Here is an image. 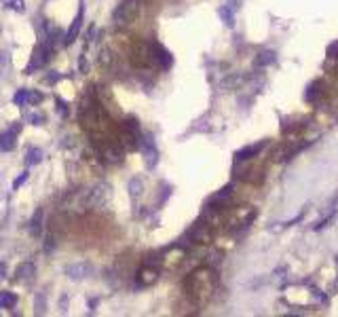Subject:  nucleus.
<instances>
[{
  "label": "nucleus",
  "mask_w": 338,
  "mask_h": 317,
  "mask_svg": "<svg viewBox=\"0 0 338 317\" xmlns=\"http://www.w3.org/2000/svg\"><path fill=\"white\" fill-rule=\"evenodd\" d=\"M216 284H218L216 271L209 267H199L184 279V290L186 296L197 307H205L211 301L213 292H216Z\"/></svg>",
  "instance_id": "nucleus-1"
},
{
  "label": "nucleus",
  "mask_w": 338,
  "mask_h": 317,
  "mask_svg": "<svg viewBox=\"0 0 338 317\" xmlns=\"http://www.w3.org/2000/svg\"><path fill=\"white\" fill-rule=\"evenodd\" d=\"M100 64L106 68V66H110L112 64V53L108 51V49H104L102 53H100Z\"/></svg>",
  "instance_id": "nucleus-22"
},
{
  "label": "nucleus",
  "mask_w": 338,
  "mask_h": 317,
  "mask_svg": "<svg viewBox=\"0 0 338 317\" xmlns=\"http://www.w3.org/2000/svg\"><path fill=\"white\" fill-rule=\"evenodd\" d=\"M34 275H36V269H34L32 262H21L15 271V279L21 281V284H30V281L34 279Z\"/></svg>",
  "instance_id": "nucleus-10"
},
{
  "label": "nucleus",
  "mask_w": 338,
  "mask_h": 317,
  "mask_svg": "<svg viewBox=\"0 0 338 317\" xmlns=\"http://www.w3.org/2000/svg\"><path fill=\"white\" fill-rule=\"evenodd\" d=\"M17 305V296L13 292H0V307L2 309H13Z\"/></svg>",
  "instance_id": "nucleus-17"
},
{
  "label": "nucleus",
  "mask_w": 338,
  "mask_h": 317,
  "mask_svg": "<svg viewBox=\"0 0 338 317\" xmlns=\"http://www.w3.org/2000/svg\"><path fill=\"white\" fill-rule=\"evenodd\" d=\"M87 195H89V188H81V190H76L74 195H70L66 201H64V205H61V209L68 211V214H85L87 211Z\"/></svg>",
  "instance_id": "nucleus-6"
},
{
  "label": "nucleus",
  "mask_w": 338,
  "mask_h": 317,
  "mask_svg": "<svg viewBox=\"0 0 338 317\" xmlns=\"http://www.w3.org/2000/svg\"><path fill=\"white\" fill-rule=\"evenodd\" d=\"M25 180H28V171H21V175H17V178H15V182H13V190H17V188H19Z\"/></svg>",
  "instance_id": "nucleus-23"
},
{
  "label": "nucleus",
  "mask_w": 338,
  "mask_h": 317,
  "mask_svg": "<svg viewBox=\"0 0 338 317\" xmlns=\"http://www.w3.org/2000/svg\"><path fill=\"white\" fill-rule=\"evenodd\" d=\"M110 195H112V188H110V184H106V182L97 184V186H93V188H89V195H87V211L104 207V205L110 201Z\"/></svg>",
  "instance_id": "nucleus-5"
},
{
  "label": "nucleus",
  "mask_w": 338,
  "mask_h": 317,
  "mask_svg": "<svg viewBox=\"0 0 338 317\" xmlns=\"http://www.w3.org/2000/svg\"><path fill=\"white\" fill-rule=\"evenodd\" d=\"M140 6H142L140 0H123L112 15V21L117 23L119 28H125L131 21H136V17L140 15Z\"/></svg>",
  "instance_id": "nucleus-4"
},
{
  "label": "nucleus",
  "mask_w": 338,
  "mask_h": 317,
  "mask_svg": "<svg viewBox=\"0 0 338 317\" xmlns=\"http://www.w3.org/2000/svg\"><path fill=\"white\" fill-rule=\"evenodd\" d=\"M30 121H32V125H42L44 117H40V114H34V117H30Z\"/></svg>",
  "instance_id": "nucleus-27"
},
{
  "label": "nucleus",
  "mask_w": 338,
  "mask_h": 317,
  "mask_svg": "<svg viewBox=\"0 0 338 317\" xmlns=\"http://www.w3.org/2000/svg\"><path fill=\"white\" fill-rule=\"evenodd\" d=\"M129 192H131V197H133V199H136V197L140 195V192H142V182H140L138 178H133V180L129 182Z\"/></svg>",
  "instance_id": "nucleus-21"
},
{
  "label": "nucleus",
  "mask_w": 338,
  "mask_h": 317,
  "mask_svg": "<svg viewBox=\"0 0 338 317\" xmlns=\"http://www.w3.org/2000/svg\"><path fill=\"white\" fill-rule=\"evenodd\" d=\"M91 273H93V267L89 262H74V264H70V267H66V275L74 281H81L91 275Z\"/></svg>",
  "instance_id": "nucleus-8"
},
{
  "label": "nucleus",
  "mask_w": 338,
  "mask_h": 317,
  "mask_svg": "<svg viewBox=\"0 0 338 317\" xmlns=\"http://www.w3.org/2000/svg\"><path fill=\"white\" fill-rule=\"evenodd\" d=\"M129 61L136 68H150L155 66V49H153V42H146V40H136L133 47L129 49Z\"/></svg>",
  "instance_id": "nucleus-3"
},
{
  "label": "nucleus",
  "mask_w": 338,
  "mask_h": 317,
  "mask_svg": "<svg viewBox=\"0 0 338 317\" xmlns=\"http://www.w3.org/2000/svg\"><path fill=\"white\" fill-rule=\"evenodd\" d=\"M40 158H42V153L38 151V148H32V151L28 153V158H25V163H28V165H36V163H40Z\"/></svg>",
  "instance_id": "nucleus-20"
},
{
  "label": "nucleus",
  "mask_w": 338,
  "mask_h": 317,
  "mask_svg": "<svg viewBox=\"0 0 338 317\" xmlns=\"http://www.w3.org/2000/svg\"><path fill=\"white\" fill-rule=\"evenodd\" d=\"M157 281H159V269L153 267L150 262H146L144 267L138 271V284H140L142 288H148V286L157 284Z\"/></svg>",
  "instance_id": "nucleus-7"
},
{
  "label": "nucleus",
  "mask_w": 338,
  "mask_h": 317,
  "mask_svg": "<svg viewBox=\"0 0 338 317\" xmlns=\"http://www.w3.org/2000/svg\"><path fill=\"white\" fill-rule=\"evenodd\" d=\"M42 102V95L40 93H32L30 91V100H28V104H40Z\"/></svg>",
  "instance_id": "nucleus-25"
},
{
  "label": "nucleus",
  "mask_w": 338,
  "mask_h": 317,
  "mask_svg": "<svg viewBox=\"0 0 338 317\" xmlns=\"http://www.w3.org/2000/svg\"><path fill=\"white\" fill-rule=\"evenodd\" d=\"M322 89H324V83H322V81H315L313 85L309 87L307 100H309V102H319V95H322Z\"/></svg>",
  "instance_id": "nucleus-16"
},
{
  "label": "nucleus",
  "mask_w": 338,
  "mask_h": 317,
  "mask_svg": "<svg viewBox=\"0 0 338 317\" xmlns=\"http://www.w3.org/2000/svg\"><path fill=\"white\" fill-rule=\"evenodd\" d=\"M81 125L85 127L87 134H91V138H102L108 136V114H106L104 106L97 100H89V104L85 102L81 106Z\"/></svg>",
  "instance_id": "nucleus-2"
},
{
  "label": "nucleus",
  "mask_w": 338,
  "mask_h": 317,
  "mask_svg": "<svg viewBox=\"0 0 338 317\" xmlns=\"http://www.w3.org/2000/svg\"><path fill=\"white\" fill-rule=\"evenodd\" d=\"M19 129H21V123H15L13 127H8L4 134L0 136V148H2V151H13L15 148V138L19 134Z\"/></svg>",
  "instance_id": "nucleus-9"
},
{
  "label": "nucleus",
  "mask_w": 338,
  "mask_h": 317,
  "mask_svg": "<svg viewBox=\"0 0 338 317\" xmlns=\"http://www.w3.org/2000/svg\"><path fill=\"white\" fill-rule=\"evenodd\" d=\"M328 53H330V57H338V40L328 47Z\"/></svg>",
  "instance_id": "nucleus-26"
},
{
  "label": "nucleus",
  "mask_w": 338,
  "mask_h": 317,
  "mask_svg": "<svg viewBox=\"0 0 338 317\" xmlns=\"http://www.w3.org/2000/svg\"><path fill=\"white\" fill-rule=\"evenodd\" d=\"M78 70H81L83 74H87V72H89V61H87V57H85V55L78 57Z\"/></svg>",
  "instance_id": "nucleus-24"
},
{
  "label": "nucleus",
  "mask_w": 338,
  "mask_h": 317,
  "mask_svg": "<svg viewBox=\"0 0 338 317\" xmlns=\"http://www.w3.org/2000/svg\"><path fill=\"white\" fill-rule=\"evenodd\" d=\"M264 146H266V140H260V142H256V144H252V146L241 148V151H239V153L235 155V158H237V161H245V158H252L254 155L260 153Z\"/></svg>",
  "instance_id": "nucleus-13"
},
{
  "label": "nucleus",
  "mask_w": 338,
  "mask_h": 317,
  "mask_svg": "<svg viewBox=\"0 0 338 317\" xmlns=\"http://www.w3.org/2000/svg\"><path fill=\"white\" fill-rule=\"evenodd\" d=\"M140 146H142V151H144V155L148 158V167H155L157 158H159V153H157V148H155L153 136H146L144 140H140Z\"/></svg>",
  "instance_id": "nucleus-11"
},
{
  "label": "nucleus",
  "mask_w": 338,
  "mask_h": 317,
  "mask_svg": "<svg viewBox=\"0 0 338 317\" xmlns=\"http://www.w3.org/2000/svg\"><path fill=\"white\" fill-rule=\"evenodd\" d=\"M182 258H184V250H180V248H173L171 252H167L165 256L161 258V262L165 264V267H177V264L182 262Z\"/></svg>",
  "instance_id": "nucleus-15"
},
{
  "label": "nucleus",
  "mask_w": 338,
  "mask_h": 317,
  "mask_svg": "<svg viewBox=\"0 0 338 317\" xmlns=\"http://www.w3.org/2000/svg\"><path fill=\"white\" fill-rule=\"evenodd\" d=\"M83 15H85V11H83V6H81V8H78V13H76V17H74L72 25H70L68 34H66V45H70V42L76 40L78 32H81V25H83Z\"/></svg>",
  "instance_id": "nucleus-12"
},
{
  "label": "nucleus",
  "mask_w": 338,
  "mask_h": 317,
  "mask_svg": "<svg viewBox=\"0 0 338 317\" xmlns=\"http://www.w3.org/2000/svg\"><path fill=\"white\" fill-rule=\"evenodd\" d=\"M275 59H277V57H275V53H273V51H262V53H260V57L256 59V66H269V64H273Z\"/></svg>",
  "instance_id": "nucleus-18"
},
{
  "label": "nucleus",
  "mask_w": 338,
  "mask_h": 317,
  "mask_svg": "<svg viewBox=\"0 0 338 317\" xmlns=\"http://www.w3.org/2000/svg\"><path fill=\"white\" fill-rule=\"evenodd\" d=\"M28 100H30V91L28 89H19L15 93V98H13V102H15V106H28Z\"/></svg>",
  "instance_id": "nucleus-19"
},
{
  "label": "nucleus",
  "mask_w": 338,
  "mask_h": 317,
  "mask_svg": "<svg viewBox=\"0 0 338 317\" xmlns=\"http://www.w3.org/2000/svg\"><path fill=\"white\" fill-rule=\"evenodd\" d=\"M153 49H155V61H157L159 66H163V68H169V66H171L173 57L169 55V51H167L165 47H161V45H157V42H153Z\"/></svg>",
  "instance_id": "nucleus-14"
}]
</instances>
